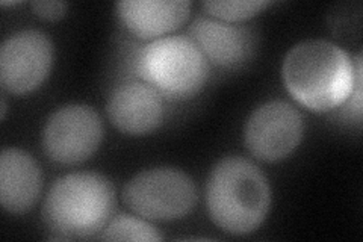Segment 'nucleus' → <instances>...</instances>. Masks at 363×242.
I'll return each instance as SVG.
<instances>
[{
    "mask_svg": "<svg viewBox=\"0 0 363 242\" xmlns=\"http://www.w3.org/2000/svg\"><path fill=\"white\" fill-rule=\"evenodd\" d=\"M206 204L215 226L230 235H248L265 221L269 212V182L252 160L227 156L211 171Z\"/></svg>",
    "mask_w": 363,
    "mask_h": 242,
    "instance_id": "obj_2",
    "label": "nucleus"
},
{
    "mask_svg": "<svg viewBox=\"0 0 363 242\" xmlns=\"http://www.w3.org/2000/svg\"><path fill=\"white\" fill-rule=\"evenodd\" d=\"M189 38L199 45L208 61L225 68L245 64L256 50V33L252 28L209 17H197L192 21Z\"/></svg>",
    "mask_w": 363,
    "mask_h": 242,
    "instance_id": "obj_10",
    "label": "nucleus"
},
{
    "mask_svg": "<svg viewBox=\"0 0 363 242\" xmlns=\"http://www.w3.org/2000/svg\"><path fill=\"white\" fill-rule=\"evenodd\" d=\"M359 75L362 55L351 60L344 49L327 40L295 44L281 65L288 93L313 112H327L344 105L353 93Z\"/></svg>",
    "mask_w": 363,
    "mask_h": 242,
    "instance_id": "obj_1",
    "label": "nucleus"
},
{
    "mask_svg": "<svg viewBox=\"0 0 363 242\" xmlns=\"http://www.w3.org/2000/svg\"><path fill=\"white\" fill-rule=\"evenodd\" d=\"M303 135V115L283 100H271L256 108L244 131L248 152L264 163L286 159L300 145Z\"/></svg>",
    "mask_w": 363,
    "mask_h": 242,
    "instance_id": "obj_7",
    "label": "nucleus"
},
{
    "mask_svg": "<svg viewBox=\"0 0 363 242\" xmlns=\"http://www.w3.org/2000/svg\"><path fill=\"white\" fill-rule=\"evenodd\" d=\"M271 2L267 0H212L204 2L203 8L213 18L225 23L244 21L262 13Z\"/></svg>",
    "mask_w": 363,
    "mask_h": 242,
    "instance_id": "obj_14",
    "label": "nucleus"
},
{
    "mask_svg": "<svg viewBox=\"0 0 363 242\" xmlns=\"http://www.w3.org/2000/svg\"><path fill=\"white\" fill-rule=\"evenodd\" d=\"M101 241H140V242H157L164 236L145 220L133 215H118L108 223L100 233Z\"/></svg>",
    "mask_w": 363,
    "mask_h": 242,
    "instance_id": "obj_13",
    "label": "nucleus"
},
{
    "mask_svg": "<svg viewBox=\"0 0 363 242\" xmlns=\"http://www.w3.org/2000/svg\"><path fill=\"white\" fill-rule=\"evenodd\" d=\"M30 8L33 14L45 21H58L67 14L68 5L65 2H61V0L60 2H52V0L48 2L45 0V2H32Z\"/></svg>",
    "mask_w": 363,
    "mask_h": 242,
    "instance_id": "obj_15",
    "label": "nucleus"
},
{
    "mask_svg": "<svg viewBox=\"0 0 363 242\" xmlns=\"http://www.w3.org/2000/svg\"><path fill=\"white\" fill-rule=\"evenodd\" d=\"M0 101H2V108H0V117H2V120H5V117H6V109H8L5 96H2V99H0Z\"/></svg>",
    "mask_w": 363,
    "mask_h": 242,
    "instance_id": "obj_16",
    "label": "nucleus"
},
{
    "mask_svg": "<svg viewBox=\"0 0 363 242\" xmlns=\"http://www.w3.org/2000/svg\"><path fill=\"white\" fill-rule=\"evenodd\" d=\"M106 112L116 129L141 136L155 132L164 121V99L145 82H128L112 91Z\"/></svg>",
    "mask_w": 363,
    "mask_h": 242,
    "instance_id": "obj_9",
    "label": "nucleus"
},
{
    "mask_svg": "<svg viewBox=\"0 0 363 242\" xmlns=\"http://www.w3.org/2000/svg\"><path fill=\"white\" fill-rule=\"evenodd\" d=\"M129 209L149 221L169 223L191 214L197 203L196 183L185 171L155 167L135 175L123 189Z\"/></svg>",
    "mask_w": 363,
    "mask_h": 242,
    "instance_id": "obj_5",
    "label": "nucleus"
},
{
    "mask_svg": "<svg viewBox=\"0 0 363 242\" xmlns=\"http://www.w3.org/2000/svg\"><path fill=\"white\" fill-rule=\"evenodd\" d=\"M53 43L37 29L18 31L0 48V84L11 94H29L50 75Z\"/></svg>",
    "mask_w": 363,
    "mask_h": 242,
    "instance_id": "obj_8",
    "label": "nucleus"
},
{
    "mask_svg": "<svg viewBox=\"0 0 363 242\" xmlns=\"http://www.w3.org/2000/svg\"><path fill=\"white\" fill-rule=\"evenodd\" d=\"M104 140L100 115L86 105H65L56 109L43 131V150L61 165L82 164L93 156Z\"/></svg>",
    "mask_w": 363,
    "mask_h": 242,
    "instance_id": "obj_6",
    "label": "nucleus"
},
{
    "mask_svg": "<svg viewBox=\"0 0 363 242\" xmlns=\"http://www.w3.org/2000/svg\"><path fill=\"white\" fill-rule=\"evenodd\" d=\"M112 182L100 172H72L56 180L43 203V220L60 239H89L116 212Z\"/></svg>",
    "mask_w": 363,
    "mask_h": 242,
    "instance_id": "obj_3",
    "label": "nucleus"
},
{
    "mask_svg": "<svg viewBox=\"0 0 363 242\" xmlns=\"http://www.w3.org/2000/svg\"><path fill=\"white\" fill-rule=\"evenodd\" d=\"M116 8L132 35L152 41L179 29L191 14L188 0H123Z\"/></svg>",
    "mask_w": 363,
    "mask_h": 242,
    "instance_id": "obj_12",
    "label": "nucleus"
},
{
    "mask_svg": "<svg viewBox=\"0 0 363 242\" xmlns=\"http://www.w3.org/2000/svg\"><path fill=\"white\" fill-rule=\"evenodd\" d=\"M2 5L4 6H16V5H18V2H2Z\"/></svg>",
    "mask_w": 363,
    "mask_h": 242,
    "instance_id": "obj_17",
    "label": "nucleus"
},
{
    "mask_svg": "<svg viewBox=\"0 0 363 242\" xmlns=\"http://www.w3.org/2000/svg\"><path fill=\"white\" fill-rule=\"evenodd\" d=\"M43 172L37 160L20 148L0 155V203L9 214L29 212L40 199Z\"/></svg>",
    "mask_w": 363,
    "mask_h": 242,
    "instance_id": "obj_11",
    "label": "nucleus"
},
{
    "mask_svg": "<svg viewBox=\"0 0 363 242\" xmlns=\"http://www.w3.org/2000/svg\"><path fill=\"white\" fill-rule=\"evenodd\" d=\"M136 73L162 97L185 100L206 85L209 61L189 37H162L144 45L136 60Z\"/></svg>",
    "mask_w": 363,
    "mask_h": 242,
    "instance_id": "obj_4",
    "label": "nucleus"
}]
</instances>
